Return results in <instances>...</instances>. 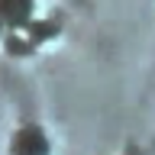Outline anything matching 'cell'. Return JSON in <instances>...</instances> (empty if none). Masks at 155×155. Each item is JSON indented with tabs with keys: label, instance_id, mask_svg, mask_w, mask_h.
<instances>
[{
	"label": "cell",
	"instance_id": "cell-1",
	"mask_svg": "<svg viewBox=\"0 0 155 155\" xmlns=\"http://www.w3.org/2000/svg\"><path fill=\"white\" fill-rule=\"evenodd\" d=\"M16 152L19 155H42L45 152V139L36 133V129H23L16 136Z\"/></svg>",
	"mask_w": 155,
	"mask_h": 155
}]
</instances>
